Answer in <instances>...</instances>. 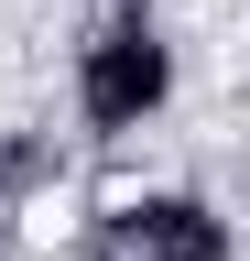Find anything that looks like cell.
Masks as SVG:
<instances>
[{
	"mask_svg": "<svg viewBox=\"0 0 250 261\" xmlns=\"http://www.w3.org/2000/svg\"><path fill=\"white\" fill-rule=\"evenodd\" d=\"M120 261H217V228L196 207H131L120 218Z\"/></svg>",
	"mask_w": 250,
	"mask_h": 261,
	"instance_id": "cell-2",
	"label": "cell"
},
{
	"mask_svg": "<svg viewBox=\"0 0 250 261\" xmlns=\"http://www.w3.org/2000/svg\"><path fill=\"white\" fill-rule=\"evenodd\" d=\"M152 87H163V55H152L142 22H120L87 65V120H131V109H152Z\"/></svg>",
	"mask_w": 250,
	"mask_h": 261,
	"instance_id": "cell-1",
	"label": "cell"
}]
</instances>
